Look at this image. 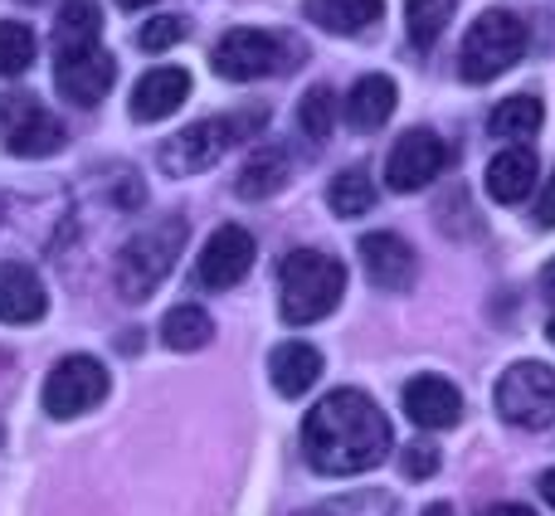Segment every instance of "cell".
<instances>
[{
    "label": "cell",
    "mask_w": 555,
    "mask_h": 516,
    "mask_svg": "<svg viewBox=\"0 0 555 516\" xmlns=\"http://www.w3.org/2000/svg\"><path fill=\"white\" fill-rule=\"evenodd\" d=\"M390 443V420L361 390H332L302 424V453L322 478H356L380 468Z\"/></svg>",
    "instance_id": "6da1fadb"
},
{
    "label": "cell",
    "mask_w": 555,
    "mask_h": 516,
    "mask_svg": "<svg viewBox=\"0 0 555 516\" xmlns=\"http://www.w3.org/2000/svg\"><path fill=\"white\" fill-rule=\"evenodd\" d=\"M346 293V268L341 258L317 254V249H297L278 263V312L287 326H312L341 302Z\"/></svg>",
    "instance_id": "7a4b0ae2"
},
{
    "label": "cell",
    "mask_w": 555,
    "mask_h": 516,
    "mask_svg": "<svg viewBox=\"0 0 555 516\" xmlns=\"http://www.w3.org/2000/svg\"><path fill=\"white\" fill-rule=\"evenodd\" d=\"M269 122L263 107H240V113H220V117H205V122H191L185 132H176L171 142L162 146L156 166L166 176H201L220 162L224 152H234L240 142H254V132Z\"/></svg>",
    "instance_id": "3957f363"
},
{
    "label": "cell",
    "mask_w": 555,
    "mask_h": 516,
    "mask_svg": "<svg viewBox=\"0 0 555 516\" xmlns=\"http://www.w3.org/2000/svg\"><path fill=\"white\" fill-rule=\"evenodd\" d=\"M185 234H191V224H185L181 215H166V220L137 230L132 240L117 249V263H113L117 293H122L127 302H146V297L166 283V273L176 268V254L185 249Z\"/></svg>",
    "instance_id": "277c9868"
},
{
    "label": "cell",
    "mask_w": 555,
    "mask_h": 516,
    "mask_svg": "<svg viewBox=\"0 0 555 516\" xmlns=\"http://www.w3.org/2000/svg\"><path fill=\"white\" fill-rule=\"evenodd\" d=\"M521 54H527V25L512 10H482L468 25V35H463L459 64L468 83H488V78L507 74Z\"/></svg>",
    "instance_id": "5b68a950"
},
{
    "label": "cell",
    "mask_w": 555,
    "mask_h": 516,
    "mask_svg": "<svg viewBox=\"0 0 555 516\" xmlns=\"http://www.w3.org/2000/svg\"><path fill=\"white\" fill-rule=\"evenodd\" d=\"M512 429H551L555 424V371L546 361H517L492 395Z\"/></svg>",
    "instance_id": "8992f818"
},
{
    "label": "cell",
    "mask_w": 555,
    "mask_h": 516,
    "mask_svg": "<svg viewBox=\"0 0 555 516\" xmlns=\"http://www.w3.org/2000/svg\"><path fill=\"white\" fill-rule=\"evenodd\" d=\"M64 122L49 113L39 98L29 93H0V146L10 156H25V162H39V156H54L64 146Z\"/></svg>",
    "instance_id": "52a82bcc"
},
{
    "label": "cell",
    "mask_w": 555,
    "mask_h": 516,
    "mask_svg": "<svg viewBox=\"0 0 555 516\" xmlns=\"http://www.w3.org/2000/svg\"><path fill=\"white\" fill-rule=\"evenodd\" d=\"M107 395V365L98 356H64L44 380V414L78 420Z\"/></svg>",
    "instance_id": "ba28073f"
},
{
    "label": "cell",
    "mask_w": 555,
    "mask_h": 516,
    "mask_svg": "<svg viewBox=\"0 0 555 516\" xmlns=\"http://www.w3.org/2000/svg\"><path fill=\"white\" fill-rule=\"evenodd\" d=\"M287 64V44L269 29H230V35L215 44V74L230 78V83H254V78H269Z\"/></svg>",
    "instance_id": "9c48e42d"
},
{
    "label": "cell",
    "mask_w": 555,
    "mask_h": 516,
    "mask_svg": "<svg viewBox=\"0 0 555 516\" xmlns=\"http://www.w3.org/2000/svg\"><path fill=\"white\" fill-rule=\"evenodd\" d=\"M449 162H453V146L439 132H429V127H414V132H404L395 142L390 162H385V181H390V191L410 195V191H424L429 181H439Z\"/></svg>",
    "instance_id": "30bf717a"
},
{
    "label": "cell",
    "mask_w": 555,
    "mask_h": 516,
    "mask_svg": "<svg viewBox=\"0 0 555 516\" xmlns=\"http://www.w3.org/2000/svg\"><path fill=\"white\" fill-rule=\"evenodd\" d=\"M254 254H259V244H254V234L244 230V224H220V230L205 240L201 258H195V283L210 287V293L240 287L254 268Z\"/></svg>",
    "instance_id": "8fae6325"
},
{
    "label": "cell",
    "mask_w": 555,
    "mask_h": 516,
    "mask_svg": "<svg viewBox=\"0 0 555 516\" xmlns=\"http://www.w3.org/2000/svg\"><path fill=\"white\" fill-rule=\"evenodd\" d=\"M113 78H117V64H113V54H107L103 44H98V49H83V54L54 59V83H59V93H64L68 103H78V107H93L98 98L113 88Z\"/></svg>",
    "instance_id": "7c38bea8"
},
{
    "label": "cell",
    "mask_w": 555,
    "mask_h": 516,
    "mask_svg": "<svg viewBox=\"0 0 555 516\" xmlns=\"http://www.w3.org/2000/svg\"><path fill=\"white\" fill-rule=\"evenodd\" d=\"M361 263H365V278L380 293H404L414 283V249L390 230L361 234Z\"/></svg>",
    "instance_id": "4fadbf2b"
},
{
    "label": "cell",
    "mask_w": 555,
    "mask_h": 516,
    "mask_svg": "<svg viewBox=\"0 0 555 516\" xmlns=\"http://www.w3.org/2000/svg\"><path fill=\"white\" fill-rule=\"evenodd\" d=\"M404 414H410L420 429H453L463 414V395L453 380L443 375H414L404 385Z\"/></svg>",
    "instance_id": "5bb4252c"
},
{
    "label": "cell",
    "mask_w": 555,
    "mask_h": 516,
    "mask_svg": "<svg viewBox=\"0 0 555 516\" xmlns=\"http://www.w3.org/2000/svg\"><path fill=\"white\" fill-rule=\"evenodd\" d=\"M185 98H191V74H185V68H176V64L152 68V74H142L132 88V122H162Z\"/></svg>",
    "instance_id": "9a60e30c"
},
{
    "label": "cell",
    "mask_w": 555,
    "mask_h": 516,
    "mask_svg": "<svg viewBox=\"0 0 555 516\" xmlns=\"http://www.w3.org/2000/svg\"><path fill=\"white\" fill-rule=\"evenodd\" d=\"M49 312V293L29 263H0V322L29 326Z\"/></svg>",
    "instance_id": "2e32d148"
},
{
    "label": "cell",
    "mask_w": 555,
    "mask_h": 516,
    "mask_svg": "<svg viewBox=\"0 0 555 516\" xmlns=\"http://www.w3.org/2000/svg\"><path fill=\"white\" fill-rule=\"evenodd\" d=\"M537 152H527V146H507V152H498L488 162V195L498 205H521L531 191H537Z\"/></svg>",
    "instance_id": "e0dca14e"
},
{
    "label": "cell",
    "mask_w": 555,
    "mask_h": 516,
    "mask_svg": "<svg viewBox=\"0 0 555 516\" xmlns=\"http://www.w3.org/2000/svg\"><path fill=\"white\" fill-rule=\"evenodd\" d=\"M395 103H400V93H395V78L365 74V78H356L351 98H346V122H351V132H380V127L390 122Z\"/></svg>",
    "instance_id": "ac0fdd59"
},
{
    "label": "cell",
    "mask_w": 555,
    "mask_h": 516,
    "mask_svg": "<svg viewBox=\"0 0 555 516\" xmlns=\"http://www.w3.org/2000/svg\"><path fill=\"white\" fill-rule=\"evenodd\" d=\"M269 375L283 400H297V395H307L317 385V375H322V351L307 341H283L269 356Z\"/></svg>",
    "instance_id": "d6986e66"
},
{
    "label": "cell",
    "mask_w": 555,
    "mask_h": 516,
    "mask_svg": "<svg viewBox=\"0 0 555 516\" xmlns=\"http://www.w3.org/2000/svg\"><path fill=\"white\" fill-rule=\"evenodd\" d=\"M287 181H293V156H287L278 142H263V146H254V156L244 162L234 191H240V201H269V195H278Z\"/></svg>",
    "instance_id": "ffe728a7"
},
{
    "label": "cell",
    "mask_w": 555,
    "mask_h": 516,
    "mask_svg": "<svg viewBox=\"0 0 555 516\" xmlns=\"http://www.w3.org/2000/svg\"><path fill=\"white\" fill-rule=\"evenodd\" d=\"M98 35H103V10H98V0H64V5H59V25H54V59L98 49Z\"/></svg>",
    "instance_id": "44dd1931"
},
{
    "label": "cell",
    "mask_w": 555,
    "mask_h": 516,
    "mask_svg": "<svg viewBox=\"0 0 555 516\" xmlns=\"http://www.w3.org/2000/svg\"><path fill=\"white\" fill-rule=\"evenodd\" d=\"M302 15L326 35H361L385 15V0H302Z\"/></svg>",
    "instance_id": "7402d4cb"
},
{
    "label": "cell",
    "mask_w": 555,
    "mask_h": 516,
    "mask_svg": "<svg viewBox=\"0 0 555 516\" xmlns=\"http://www.w3.org/2000/svg\"><path fill=\"white\" fill-rule=\"evenodd\" d=\"M541 122H546V113H541V98H531V93L502 98L488 113V132L502 137V142H527V137L541 132Z\"/></svg>",
    "instance_id": "603a6c76"
},
{
    "label": "cell",
    "mask_w": 555,
    "mask_h": 516,
    "mask_svg": "<svg viewBox=\"0 0 555 516\" xmlns=\"http://www.w3.org/2000/svg\"><path fill=\"white\" fill-rule=\"evenodd\" d=\"M162 336H166V346H171V351H201V346H210L215 322H210V312H205V307L181 302V307H171V312H166Z\"/></svg>",
    "instance_id": "cb8c5ba5"
},
{
    "label": "cell",
    "mask_w": 555,
    "mask_h": 516,
    "mask_svg": "<svg viewBox=\"0 0 555 516\" xmlns=\"http://www.w3.org/2000/svg\"><path fill=\"white\" fill-rule=\"evenodd\" d=\"M453 5H459V0H404V35H410V44L420 49V54L439 44Z\"/></svg>",
    "instance_id": "d4e9b609"
},
{
    "label": "cell",
    "mask_w": 555,
    "mask_h": 516,
    "mask_svg": "<svg viewBox=\"0 0 555 516\" xmlns=\"http://www.w3.org/2000/svg\"><path fill=\"white\" fill-rule=\"evenodd\" d=\"M336 103H341V98L332 93V83H312L302 93V103H297V127H302L312 142H326L336 127Z\"/></svg>",
    "instance_id": "484cf974"
},
{
    "label": "cell",
    "mask_w": 555,
    "mask_h": 516,
    "mask_svg": "<svg viewBox=\"0 0 555 516\" xmlns=\"http://www.w3.org/2000/svg\"><path fill=\"white\" fill-rule=\"evenodd\" d=\"M39 54V39L20 20H0V78H20Z\"/></svg>",
    "instance_id": "4316f807"
},
{
    "label": "cell",
    "mask_w": 555,
    "mask_h": 516,
    "mask_svg": "<svg viewBox=\"0 0 555 516\" xmlns=\"http://www.w3.org/2000/svg\"><path fill=\"white\" fill-rule=\"evenodd\" d=\"M326 201H332V210L341 215V220H361V215L375 205V185H371V176L351 166V171H341V176L332 181Z\"/></svg>",
    "instance_id": "83f0119b"
},
{
    "label": "cell",
    "mask_w": 555,
    "mask_h": 516,
    "mask_svg": "<svg viewBox=\"0 0 555 516\" xmlns=\"http://www.w3.org/2000/svg\"><path fill=\"white\" fill-rule=\"evenodd\" d=\"M181 39H185V20L181 15H156V20H146V25L137 29V44H142L146 54H162V49L181 44Z\"/></svg>",
    "instance_id": "f1b7e54d"
},
{
    "label": "cell",
    "mask_w": 555,
    "mask_h": 516,
    "mask_svg": "<svg viewBox=\"0 0 555 516\" xmlns=\"http://www.w3.org/2000/svg\"><path fill=\"white\" fill-rule=\"evenodd\" d=\"M400 468H404V478H434V473H439V449H434V443H410Z\"/></svg>",
    "instance_id": "f546056e"
},
{
    "label": "cell",
    "mask_w": 555,
    "mask_h": 516,
    "mask_svg": "<svg viewBox=\"0 0 555 516\" xmlns=\"http://www.w3.org/2000/svg\"><path fill=\"white\" fill-rule=\"evenodd\" d=\"M537 224L541 230H555V176L541 185V195H537Z\"/></svg>",
    "instance_id": "4dcf8cb0"
},
{
    "label": "cell",
    "mask_w": 555,
    "mask_h": 516,
    "mask_svg": "<svg viewBox=\"0 0 555 516\" xmlns=\"http://www.w3.org/2000/svg\"><path fill=\"white\" fill-rule=\"evenodd\" d=\"M482 516H537L531 507H521V502H502V507H488Z\"/></svg>",
    "instance_id": "1f68e13d"
},
{
    "label": "cell",
    "mask_w": 555,
    "mask_h": 516,
    "mask_svg": "<svg viewBox=\"0 0 555 516\" xmlns=\"http://www.w3.org/2000/svg\"><path fill=\"white\" fill-rule=\"evenodd\" d=\"M537 492H541V498H546V507H555V468H546V473H541Z\"/></svg>",
    "instance_id": "d6a6232c"
},
{
    "label": "cell",
    "mask_w": 555,
    "mask_h": 516,
    "mask_svg": "<svg viewBox=\"0 0 555 516\" xmlns=\"http://www.w3.org/2000/svg\"><path fill=\"white\" fill-rule=\"evenodd\" d=\"M541 287H546V293L555 297V258H551V263H546V268H541Z\"/></svg>",
    "instance_id": "836d02e7"
},
{
    "label": "cell",
    "mask_w": 555,
    "mask_h": 516,
    "mask_svg": "<svg viewBox=\"0 0 555 516\" xmlns=\"http://www.w3.org/2000/svg\"><path fill=\"white\" fill-rule=\"evenodd\" d=\"M122 10H142V5H156V0H117Z\"/></svg>",
    "instance_id": "e575fe53"
},
{
    "label": "cell",
    "mask_w": 555,
    "mask_h": 516,
    "mask_svg": "<svg viewBox=\"0 0 555 516\" xmlns=\"http://www.w3.org/2000/svg\"><path fill=\"white\" fill-rule=\"evenodd\" d=\"M424 516H453V507H443V502H434V507L424 512Z\"/></svg>",
    "instance_id": "d590c367"
},
{
    "label": "cell",
    "mask_w": 555,
    "mask_h": 516,
    "mask_svg": "<svg viewBox=\"0 0 555 516\" xmlns=\"http://www.w3.org/2000/svg\"><path fill=\"white\" fill-rule=\"evenodd\" d=\"M546 336H551V341H555V312H551V322H546Z\"/></svg>",
    "instance_id": "8d00e7d4"
},
{
    "label": "cell",
    "mask_w": 555,
    "mask_h": 516,
    "mask_svg": "<svg viewBox=\"0 0 555 516\" xmlns=\"http://www.w3.org/2000/svg\"><path fill=\"white\" fill-rule=\"evenodd\" d=\"M297 516H326V512H297Z\"/></svg>",
    "instance_id": "74e56055"
}]
</instances>
